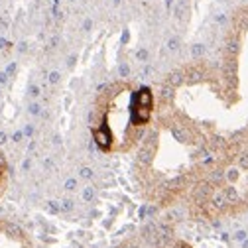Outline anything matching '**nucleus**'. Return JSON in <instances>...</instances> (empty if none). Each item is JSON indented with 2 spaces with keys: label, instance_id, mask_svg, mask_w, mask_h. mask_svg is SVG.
I'll return each mask as SVG.
<instances>
[{
  "label": "nucleus",
  "instance_id": "f257e3e1",
  "mask_svg": "<svg viewBox=\"0 0 248 248\" xmlns=\"http://www.w3.org/2000/svg\"><path fill=\"white\" fill-rule=\"evenodd\" d=\"M0 248H32V242L18 224L0 220Z\"/></svg>",
  "mask_w": 248,
  "mask_h": 248
},
{
  "label": "nucleus",
  "instance_id": "7ed1b4c3",
  "mask_svg": "<svg viewBox=\"0 0 248 248\" xmlns=\"http://www.w3.org/2000/svg\"><path fill=\"white\" fill-rule=\"evenodd\" d=\"M171 248H189V246H185V244H175V246H171Z\"/></svg>",
  "mask_w": 248,
  "mask_h": 248
},
{
  "label": "nucleus",
  "instance_id": "20e7f679",
  "mask_svg": "<svg viewBox=\"0 0 248 248\" xmlns=\"http://www.w3.org/2000/svg\"><path fill=\"white\" fill-rule=\"evenodd\" d=\"M118 2H120V0H114V4H118Z\"/></svg>",
  "mask_w": 248,
  "mask_h": 248
},
{
  "label": "nucleus",
  "instance_id": "f03ea898",
  "mask_svg": "<svg viewBox=\"0 0 248 248\" xmlns=\"http://www.w3.org/2000/svg\"><path fill=\"white\" fill-rule=\"evenodd\" d=\"M6 177H8V164L4 160V156L0 154V195H2L4 187H6Z\"/></svg>",
  "mask_w": 248,
  "mask_h": 248
}]
</instances>
